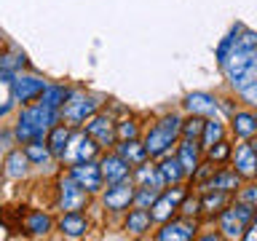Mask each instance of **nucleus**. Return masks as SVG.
<instances>
[{"label":"nucleus","instance_id":"nucleus-1","mask_svg":"<svg viewBox=\"0 0 257 241\" xmlns=\"http://www.w3.org/2000/svg\"><path fill=\"white\" fill-rule=\"evenodd\" d=\"M54 118H56L54 107H48V104L38 102L35 107H27V110L22 112L19 126H16V137H19L22 142L40 140V137H43L48 129L54 126Z\"/></svg>","mask_w":257,"mask_h":241},{"label":"nucleus","instance_id":"nucleus-2","mask_svg":"<svg viewBox=\"0 0 257 241\" xmlns=\"http://www.w3.org/2000/svg\"><path fill=\"white\" fill-rule=\"evenodd\" d=\"M180 124L182 120L177 115H169L164 120H158L156 126L148 132V137H145V150H148V156H164V153L174 145L177 134H180Z\"/></svg>","mask_w":257,"mask_h":241},{"label":"nucleus","instance_id":"nucleus-3","mask_svg":"<svg viewBox=\"0 0 257 241\" xmlns=\"http://www.w3.org/2000/svg\"><path fill=\"white\" fill-rule=\"evenodd\" d=\"M252 209H254V206H249V204H244V201H241L238 206H233V209H228V212H222L220 228H222L225 236H228V238H241V236H244L246 222L252 220Z\"/></svg>","mask_w":257,"mask_h":241},{"label":"nucleus","instance_id":"nucleus-4","mask_svg":"<svg viewBox=\"0 0 257 241\" xmlns=\"http://www.w3.org/2000/svg\"><path fill=\"white\" fill-rule=\"evenodd\" d=\"M46 83L35 75H19L11 80V94H14V102H32L35 96L43 94Z\"/></svg>","mask_w":257,"mask_h":241},{"label":"nucleus","instance_id":"nucleus-5","mask_svg":"<svg viewBox=\"0 0 257 241\" xmlns=\"http://www.w3.org/2000/svg\"><path fill=\"white\" fill-rule=\"evenodd\" d=\"M72 180H75L86 193H94V190L102 188V172L96 164H91V161H80V164L72 166Z\"/></svg>","mask_w":257,"mask_h":241},{"label":"nucleus","instance_id":"nucleus-6","mask_svg":"<svg viewBox=\"0 0 257 241\" xmlns=\"http://www.w3.org/2000/svg\"><path fill=\"white\" fill-rule=\"evenodd\" d=\"M96 145L88 134H78L75 140H72V145L67 142V148H64L62 153V158H67L70 164H80V161H91L94 158V153H96Z\"/></svg>","mask_w":257,"mask_h":241},{"label":"nucleus","instance_id":"nucleus-7","mask_svg":"<svg viewBox=\"0 0 257 241\" xmlns=\"http://www.w3.org/2000/svg\"><path fill=\"white\" fill-rule=\"evenodd\" d=\"M96 107H99V102L88 99V96H72L70 102L64 99L62 112H64V120H70V124H83Z\"/></svg>","mask_w":257,"mask_h":241},{"label":"nucleus","instance_id":"nucleus-8","mask_svg":"<svg viewBox=\"0 0 257 241\" xmlns=\"http://www.w3.org/2000/svg\"><path fill=\"white\" fill-rule=\"evenodd\" d=\"M59 204H62V209H67V212H80L86 204V190L80 188L72 177L59 182Z\"/></svg>","mask_w":257,"mask_h":241},{"label":"nucleus","instance_id":"nucleus-9","mask_svg":"<svg viewBox=\"0 0 257 241\" xmlns=\"http://www.w3.org/2000/svg\"><path fill=\"white\" fill-rule=\"evenodd\" d=\"M182 196H185V193H182L180 188L166 190V193H158V198L153 201V212H150V217H153V220H158V222L169 220V217H172V212H174L177 206H180Z\"/></svg>","mask_w":257,"mask_h":241},{"label":"nucleus","instance_id":"nucleus-10","mask_svg":"<svg viewBox=\"0 0 257 241\" xmlns=\"http://www.w3.org/2000/svg\"><path fill=\"white\" fill-rule=\"evenodd\" d=\"M86 134L91 137L96 145H112L115 142V129H112V120L107 115H96L86 124Z\"/></svg>","mask_w":257,"mask_h":241},{"label":"nucleus","instance_id":"nucleus-11","mask_svg":"<svg viewBox=\"0 0 257 241\" xmlns=\"http://www.w3.org/2000/svg\"><path fill=\"white\" fill-rule=\"evenodd\" d=\"M132 201H134V188L126 180L112 182V188H107V193H104V204H107V209H126Z\"/></svg>","mask_w":257,"mask_h":241},{"label":"nucleus","instance_id":"nucleus-12","mask_svg":"<svg viewBox=\"0 0 257 241\" xmlns=\"http://www.w3.org/2000/svg\"><path fill=\"white\" fill-rule=\"evenodd\" d=\"M99 172H102V180H107V182H120V180H126V174H128V164L123 158L118 156H107L99 164Z\"/></svg>","mask_w":257,"mask_h":241},{"label":"nucleus","instance_id":"nucleus-13","mask_svg":"<svg viewBox=\"0 0 257 241\" xmlns=\"http://www.w3.org/2000/svg\"><path fill=\"white\" fill-rule=\"evenodd\" d=\"M236 174L241 177H254L257 174V156L252 145H241L236 150Z\"/></svg>","mask_w":257,"mask_h":241},{"label":"nucleus","instance_id":"nucleus-14","mask_svg":"<svg viewBox=\"0 0 257 241\" xmlns=\"http://www.w3.org/2000/svg\"><path fill=\"white\" fill-rule=\"evenodd\" d=\"M185 107H188L193 115H212V112L217 110V102H214V96H209V94H190L188 99H185Z\"/></svg>","mask_w":257,"mask_h":241},{"label":"nucleus","instance_id":"nucleus-15","mask_svg":"<svg viewBox=\"0 0 257 241\" xmlns=\"http://www.w3.org/2000/svg\"><path fill=\"white\" fill-rule=\"evenodd\" d=\"M118 156L126 161L128 166H140L148 161V150H145V145H140L137 140H126L123 145L118 148Z\"/></svg>","mask_w":257,"mask_h":241},{"label":"nucleus","instance_id":"nucleus-16","mask_svg":"<svg viewBox=\"0 0 257 241\" xmlns=\"http://www.w3.org/2000/svg\"><path fill=\"white\" fill-rule=\"evenodd\" d=\"M59 228H62V233H67V236H72V238H78V236H83V233L88 230V220L80 212H67L59 220Z\"/></svg>","mask_w":257,"mask_h":241},{"label":"nucleus","instance_id":"nucleus-17","mask_svg":"<svg viewBox=\"0 0 257 241\" xmlns=\"http://www.w3.org/2000/svg\"><path fill=\"white\" fill-rule=\"evenodd\" d=\"M230 83L238 88V91H244L246 86H257V51L252 54V59H249L244 67L238 70L236 78H230Z\"/></svg>","mask_w":257,"mask_h":241},{"label":"nucleus","instance_id":"nucleus-18","mask_svg":"<svg viewBox=\"0 0 257 241\" xmlns=\"http://www.w3.org/2000/svg\"><path fill=\"white\" fill-rule=\"evenodd\" d=\"M193 230L196 228H190V225H182V222H172V225H164L156 236L161 238V241H188V238H193Z\"/></svg>","mask_w":257,"mask_h":241},{"label":"nucleus","instance_id":"nucleus-19","mask_svg":"<svg viewBox=\"0 0 257 241\" xmlns=\"http://www.w3.org/2000/svg\"><path fill=\"white\" fill-rule=\"evenodd\" d=\"M233 132L238 137H244V140L254 137L257 134V118L252 112H236V115H233Z\"/></svg>","mask_w":257,"mask_h":241},{"label":"nucleus","instance_id":"nucleus-20","mask_svg":"<svg viewBox=\"0 0 257 241\" xmlns=\"http://www.w3.org/2000/svg\"><path fill=\"white\" fill-rule=\"evenodd\" d=\"M180 164H182V169L185 172H196V169L201 166L198 164V145L193 142V140H185L182 145H180Z\"/></svg>","mask_w":257,"mask_h":241},{"label":"nucleus","instance_id":"nucleus-21","mask_svg":"<svg viewBox=\"0 0 257 241\" xmlns=\"http://www.w3.org/2000/svg\"><path fill=\"white\" fill-rule=\"evenodd\" d=\"M70 142V129L67 126H51L48 129V150L54 153V156H62L64 148H67Z\"/></svg>","mask_w":257,"mask_h":241},{"label":"nucleus","instance_id":"nucleus-22","mask_svg":"<svg viewBox=\"0 0 257 241\" xmlns=\"http://www.w3.org/2000/svg\"><path fill=\"white\" fill-rule=\"evenodd\" d=\"M24 172H27V156H24L22 150H14L11 156L6 158V177L19 180V177H24Z\"/></svg>","mask_w":257,"mask_h":241},{"label":"nucleus","instance_id":"nucleus-23","mask_svg":"<svg viewBox=\"0 0 257 241\" xmlns=\"http://www.w3.org/2000/svg\"><path fill=\"white\" fill-rule=\"evenodd\" d=\"M150 212L145 206H140V209H134V212H128V220H126V228L132 230V233H145L150 228Z\"/></svg>","mask_w":257,"mask_h":241},{"label":"nucleus","instance_id":"nucleus-24","mask_svg":"<svg viewBox=\"0 0 257 241\" xmlns=\"http://www.w3.org/2000/svg\"><path fill=\"white\" fill-rule=\"evenodd\" d=\"M206 188L209 190H222V193L225 190H236L238 188V174L236 172H220L206 182Z\"/></svg>","mask_w":257,"mask_h":241},{"label":"nucleus","instance_id":"nucleus-25","mask_svg":"<svg viewBox=\"0 0 257 241\" xmlns=\"http://www.w3.org/2000/svg\"><path fill=\"white\" fill-rule=\"evenodd\" d=\"M137 180H140L145 188H164V177H161V172H158V166L153 169V166H145V164H140V172H137Z\"/></svg>","mask_w":257,"mask_h":241},{"label":"nucleus","instance_id":"nucleus-26","mask_svg":"<svg viewBox=\"0 0 257 241\" xmlns=\"http://www.w3.org/2000/svg\"><path fill=\"white\" fill-rule=\"evenodd\" d=\"M158 172H161V177H164V182L177 185V182L182 180L185 169H182V164H180V158H172V161H164V164L158 166Z\"/></svg>","mask_w":257,"mask_h":241},{"label":"nucleus","instance_id":"nucleus-27","mask_svg":"<svg viewBox=\"0 0 257 241\" xmlns=\"http://www.w3.org/2000/svg\"><path fill=\"white\" fill-rule=\"evenodd\" d=\"M67 91H64L62 86H46L43 88V94H40V102L43 104H48V107H59V104H64V99H67Z\"/></svg>","mask_w":257,"mask_h":241},{"label":"nucleus","instance_id":"nucleus-28","mask_svg":"<svg viewBox=\"0 0 257 241\" xmlns=\"http://www.w3.org/2000/svg\"><path fill=\"white\" fill-rule=\"evenodd\" d=\"M222 140V126L217 120H204V132H201V148H212L214 142Z\"/></svg>","mask_w":257,"mask_h":241},{"label":"nucleus","instance_id":"nucleus-29","mask_svg":"<svg viewBox=\"0 0 257 241\" xmlns=\"http://www.w3.org/2000/svg\"><path fill=\"white\" fill-rule=\"evenodd\" d=\"M27 230L32 233V236H43V233L51 230V217L43 214V212L30 214V220H27Z\"/></svg>","mask_w":257,"mask_h":241},{"label":"nucleus","instance_id":"nucleus-30","mask_svg":"<svg viewBox=\"0 0 257 241\" xmlns=\"http://www.w3.org/2000/svg\"><path fill=\"white\" fill-rule=\"evenodd\" d=\"M48 145H43L40 140H32L27 142V150H24V156H27V161H32V164H43V161L48 158Z\"/></svg>","mask_w":257,"mask_h":241},{"label":"nucleus","instance_id":"nucleus-31","mask_svg":"<svg viewBox=\"0 0 257 241\" xmlns=\"http://www.w3.org/2000/svg\"><path fill=\"white\" fill-rule=\"evenodd\" d=\"M180 129H182L185 140H193V142H196L198 137H201V132H204V120H201V118L196 115V118H190L188 124H185V126H180Z\"/></svg>","mask_w":257,"mask_h":241},{"label":"nucleus","instance_id":"nucleus-32","mask_svg":"<svg viewBox=\"0 0 257 241\" xmlns=\"http://www.w3.org/2000/svg\"><path fill=\"white\" fill-rule=\"evenodd\" d=\"M204 204V209H209V212H214V209H220L225 204V196H222V190H217V193H209V196L201 201Z\"/></svg>","mask_w":257,"mask_h":241},{"label":"nucleus","instance_id":"nucleus-33","mask_svg":"<svg viewBox=\"0 0 257 241\" xmlns=\"http://www.w3.org/2000/svg\"><path fill=\"white\" fill-rule=\"evenodd\" d=\"M156 198H158V188H142V193L137 196V204L148 209V206H153V201H156Z\"/></svg>","mask_w":257,"mask_h":241},{"label":"nucleus","instance_id":"nucleus-34","mask_svg":"<svg viewBox=\"0 0 257 241\" xmlns=\"http://www.w3.org/2000/svg\"><path fill=\"white\" fill-rule=\"evenodd\" d=\"M228 153H230V148H228V145H225L222 140L214 142L212 148H209V156H212V161H222L225 156H228Z\"/></svg>","mask_w":257,"mask_h":241},{"label":"nucleus","instance_id":"nucleus-35","mask_svg":"<svg viewBox=\"0 0 257 241\" xmlns=\"http://www.w3.org/2000/svg\"><path fill=\"white\" fill-rule=\"evenodd\" d=\"M118 134L123 137V140H134V137H137V124H132V120L120 124V126H118Z\"/></svg>","mask_w":257,"mask_h":241},{"label":"nucleus","instance_id":"nucleus-36","mask_svg":"<svg viewBox=\"0 0 257 241\" xmlns=\"http://www.w3.org/2000/svg\"><path fill=\"white\" fill-rule=\"evenodd\" d=\"M241 201H244V204H249V206H257V185L241 190Z\"/></svg>","mask_w":257,"mask_h":241},{"label":"nucleus","instance_id":"nucleus-37","mask_svg":"<svg viewBox=\"0 0 257 241\" xmlns=\"http://www.w3.org/2000/svg\"><path fill=\"white\" fill-rule=\"evenodd\" d=\"M198 206H201V201H196V198H193V201H185V204H182V212H185V214H196Z\"/></svg>","mask_w":257,"mask_h":241},{"label":"nucleus","instance_id":"nucleus-38","mask_svg":"<svg viewBox=\"0 0 257 241\" xmlns=\"http://www.w3.org/2000/svg\"><path fill=\"white\" fill-rule=\"evenodd\" d=\"M244 238H249V241L257 238V214H252V228H249V233H244Z\"/></svg>","mask_w":257,"mask_h":241},{"label":"nucleus","instance_id":"nucleus-39","mask_svg":"<svg viewBox=\"0 0 257 241\" xmlns=\"http://www.w3.org/2000/svg\"><path fill=\"white\" fill-rule=\"evenodd\" d=\"M252 148H254V156H257V145H252Z\"/></svg>","mask_w":257,"mask_h":241},{"label":"nucleus","instance_id":"nucleus-40","mask_svg":"<svg viewBox=\"0 0 257 241\" xmlns=\"http://www.w3.org/2000/svg\"><path fill=\"white\" fill-rule=\"evenodd\" d=\"M254 118H257V115H254Z\"/></svg>","mask_w":257,"mask_h":241}]
</instances>
